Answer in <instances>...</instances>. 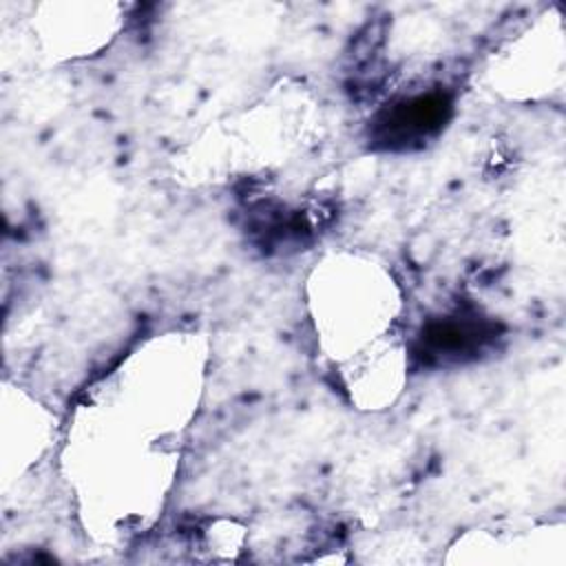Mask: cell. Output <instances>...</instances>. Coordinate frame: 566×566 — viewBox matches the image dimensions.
I'll return each instance as SVG.
<instances>
[{
    "instance_id": "7a4b0ae2",
    "label": "cell",
    "mask_w": 566,
    "mask_h": 566,
    "mask_svg": "<svg viewBox=\"0 0 566 566\" xmlns=\"http://www.w3.org/2000/svg\"><path fill=\"white\" fill-rule=\"evenodd\" d=\"M484 332L480 323L471 318H444L440 323H431L424 332V343L429 354H467L475 345L484 340Z\"/></svg>"
},
{
    "instance_id": "6da1fadb",
    "label": "cell",
    "mask_w": 566,
    "mask_h": 566,
    "mask_svg": "<svg viewBox=\"0 0 566 566\" xmlns=\"http://www.w3.org/2000/svg\"><path fill=\"white\" fill-rule=\"evenodd\" d=\"M451 111L444 93H422L389 106L376 126L378 139L387 146L407 148L436 135Z\"/></svg>"
}]
</instances>
